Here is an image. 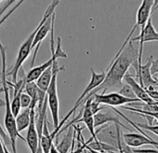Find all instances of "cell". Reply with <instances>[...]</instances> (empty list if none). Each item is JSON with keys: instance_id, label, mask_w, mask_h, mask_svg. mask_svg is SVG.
<instances>
[{"instance_id": "9", "label": "cell", "mask_w": 158, "mask_h": 153, "mask_svg": "<svg viewBox=\"0 0 158 153\" xmlns=\"http://www.w3.org/2000/svg\"><path fill=\"white\" fill-rule=\"evenodd\" d=\"M94 97V100L98 102L101 105H105V106H111L113 107H123L126 104H130V103H138L141 102L139 99H129L122 96L118 93H111V94H95L92 95Z\"/></svg>"}, {"instance_id": "26", "label": "cell", "mask_w": 158, "mask_h": 153, "mask_svg": "<svg viewBox=\"0 0 158 153\" xmlns=\"http://www.w3.org/2000/svg\"><path fill=\"white\" fill-rule=\"evenodd\" d=\"M14 2H16V1H13V0H10V1H7L6 3H5V5L3 6V8H1V9H0V19H1L5 14V11L14 3Z\"/></svg>"}, {"instance_id": "17", "label": "cell", "mask_w": 158, "mask_h": 153, "mask_svg": "<svg viewBox=\"0 0 158 153\" xmlns=\"http://www.w3.org/2000/svg\"><path fill=\"white\" fill-rule=\"evenodd\" d=\"M53 138L51 136V133L48 132V119L46 118L44 128H43V133L40 138V146L42 148L43 153H50V149L53 146Z\"/></svg>"}, {"instance_id": "24", "label": "cell", "mask_w": 158, "mask_h": 153, "mask_svg": "<svg viewBox=\"0 0 158 153\" xmlns=\"http://www.w3.org/2000/svg\"><path fill=\"white\" fill-rule=\"evenodd\" d=\"M1 93H3V88H2V87L0 88V94H1ZM0 137H1L2 141L4 142V144H5L7 146H8L9 145H10V146H11L10 139V137H9V135H8V133H7L6 130L1 126V124H0Z\"/></svg>"}, {"instance_id": "22", "label": "cell", "mask_w": 158, "mask_h": 153, "mask_svg": "<svg viewBox=\"0 0 158 153\" xmlns=\"http://www.w3.org/2000/svg\"><path fill=\"white\" fill-rule=\"evenodd\" d=\"M23 2H24V1H23V0H21V1H17V3L14 5V7H13L12 9H10V11H8V12H7V13H6V14H5L1 19H0V27H1V25H2V24H3L8 20V19H9V17H10V16H11V14H13V13L15 12V11H16V10H17V9L22 5Z\"/></svg>"}, {"instance_id": "19", "label": "cell", "mask_w": 158, "mask_h": 153, "mask_svg": "<svg viewBox=\"0 0 158 153\" xmlns=\"http://www.w3.org/2000/svg\"><path fill=\"white\" fill-rule=\"evenodd\" d=\"M52 75H53V70H52V66H51V67H49L48 69H47V70L41 75L40 78L37 80L36 85H37V87H38L41 91H43V92H45V93L48 92V87H49L50 82H51V80H52Z\"/></svg>"}, {"instance_id": "35", "label": "cell", "mask_w": 158, "mask_h": 153, "mask_svg": "<svg viewBox=\"0 0 158 153\" xmlns=\"http://www.w3.org/2000/svg\"><path fill=\"white\" fill-rule=\"evenodd\" d=\"M0 2H1V1H0Z\"/></svg>"}, {"instance_id": "27", "label": "cell", "mask_w": 158, "mask_h": 153, "mask_svg": "<svg viewBox=\"0 0 158 153\" xmlns=\"http://www.w3.org/2000/svg\"><path fill=\"white\" fill-rule=\"evenodd\" d=\"M151 73H152V75L158 74V59L152 61V67H151Z\"/></svg>"}, {"instance_id": "32", "label": "cell", "mask_w": 158, "mask_h": 153, "mask_svg": "<svg viewBox=\"0 0 158 153\" xmlns=\"http://www.w3.org/2000/svg\"><path fill=\"white\" fill-rule=\"evenodd\" d=\"M37 153H43V151H42V148H41V146H39V148H38V151H37Z\"/></svg>"}, {"instance_id": "34", "label": "cell", "mask_w": 158, "mask_h": 153, "mask_svg": "<svg viewBox=\"0 0 158 153\" xmlns=\"http://www.w3.org/2000/svg\"><path fill=\"white\" fill-rule=\"evenodd\" d=\"M119 152H120V153H124V151H123V150H120ZM112 153H113V152H112Z\"/></svg>"}, {"instance_id": "4", "label": "cell", "mask_w": 158, "mask_h": 153, "mask_svg": "<svg viewBox=\"0 0 158 153\" xmlns=\"http://www.w3.org/2000/svg\"><path fill=\"white\" fill-rule=\"evenodd\" d=\"M54 24L52 25V29L50 32V50H51V57L49 60L45 62L44 63L33 67L26 75V82H35L37 81V80L41 76V75L49 67H51L55 61H57L59 58H67V54L62 50L61 48V38L59 37L57 38V44L55 46L54 43Z\"/></svg>"}, {"instance_id": "6", "label": "cell", "mask_w": 158, "mask_h": 153, "mask_svg": "<svg viewBox=\"0 0 158 153\" xmlns=\"http://www.w3.org/2000/svg\"><path fill=\"white\" fill-rule=\"evenodd\" d=\"M90 71H91V79H90L89 83L88 84V86L86 87V89L84 90V92L82 93V94L78 97V99H77V101L75 102V104H74V106L73 107V108L68 112V114H67V115L62 119V120L60 122V126H61L62 128H63V124H64V123L67 121V120L73 115V113H74V111H75L79 107L82 106V105L84 104L85 99H86L92 92H94L97 88H99V87L102 84V82L104 81V80H105V78H106V71H104V70H102L101 73H96V72L94 71V69L91 68Z\"/></svg>"}, {"instance_id": "30", "label": "cell", "mask_w": 158, "mask_h": 153, "mask_svg": "<svg viewBox=\"0 0 158 153\" xmlns=\"http://www.w3.org/2000/svg\"><path fill=\"white\" fill-rule=\"evenodd\" d=\"M87 149L89 151V153H102L101 151H97V150H93V149H90L89 147H88V145H87Z\"/></svg>"}, {"instance_id": "15", "label": "cell", "mask_w": 158, "mask_h": 153, "mask_svg": "<svg viewBox=\"0 0 158 153\" xmlns=\"http://www.w3.org/2000/svg\"><path fill=\"white\" fill-rule=\"evenodd\" d=\"M107 122H114V124H118L121 127L127 129V127L123 124L122 122H120L119 119L114 115V113L111 110H106L104 109V111H101L97 114L94 115V125L95 128L97 127H101L103 124L107 123Z\"/></svg>"}, {"instance_id": "7", "label": "cell", "mask_w": 158, "mask_h": 153, "mask_svg": "<svg viewBox=\"0 0 158 153\" xmlns=\"http://www.w3.org/2000/svg\"><path fill=\"white\" fill-rule=\"evenodd\" d=\"M120 125L118 124H112L106 128L99 129L97 133V138L100 142L109 145L118 150H121L123 147V144L121 141V131Z\"/></svg>"}, {"instance_id": "14", "label": "cell", "mask_w": 158, "mask_h": 153, "mask_svg": "<svg viewBox=\"0 0 158 153\" xmlns=\"http://www.w3.org/2000/svg\"><path fill=\"white\" fill-rule=\"evenodd\" d=\"M124 81H126L127 84H128V85L132 88V90L134 91V93H135L137 98L139 99L141 102H143L144 104H147V105H152V104H155V103H156V101L152 100V99L149 96V94L146 93L145 89L142 88V87L140 86V84L138 83V82L135 81V79L133 78V76H132L129 73H127V74L125 76Z\"/></svg>"}, {"instance_id": "33", "label": "cell", "mask_w": 158, "mask_h": 153, "mask_svg": "<svg viewBox=\"0 0 158 153\" xmlns=\"http://www.w3.org/2000/svg\"><path fill=\"white\" fill-rule=\"evenodd\" d=\"M84 152H85V153H89V151L87 149V147H86V149H85V151H84Z\"/></svg>"}, {"instance_id": "10", "label": "cell", "mask_w": 158, "mask_h": 153, "mask_svg": "<svg viewBox=\"0 0 158 153\" xmlns=\"http://www.w3.org/2000/svg\"><path fill=\"white\" fill-rule=\"evenodd\" d=\"M25 142L31 151V153H37L40 146V138L38 135L36 122H35V109L31 108V121L27 128V133L25 137Z\"/></svg>"}, {"instance_id": "13", "label": "cell", "mask_w": 158, "mask_h": 153, "mask_svg": "<svg viewBox=\"0 0 158 153\" xmlns=\"http://www.w3.org/2000/svg\"><path fill=\"white\" fill-rule=\"evenodd\" d=\"M153 6L154 1H152V0H143L141 2L136 16V24L134 25L136 28L138 26L144 27L147 24L149 19L151 18Z\"/></svg>"}, {"instance_id": "11", "label": "cell", "mask_w": 158, "mask_h": 153, "mask_svg": "<svg viewBox=\"0 0 158 153\" xmlns=\"http://www.w3.org/2000/svg\"><path fill=\"white\" fill-rule=\"evenodd\" d=\"M152 55H151L146 63L142 64L141 67L139 69L138 73H137V76L139 81V84L142 88H144L145 90L151 86L153 87H157L158 88V81L153 78L152 73H151V67H152Z\"/></svg>"}, {"instance_id": "3", "label": "cell", "mask_w": 158, "mask_h": 153, "mask_svg": "<svg viewBox=\"0 0 158 153\" xmlns=\"http://www.w3.org/2000/svg\"><path fill=\"white\" fill-rule=\"evenodd\" d=\"M60 1H53L46 10L41 21L39 22V24H37V26L35 27V29L29 35V37L23 41V43L21 45L18 54H17V58L15 61V63L13 65V67L8 72V76H10L12 80V83L15 84L18 81V74L20 72V70L23 68V64L25 62V60L29 57V55L31 54V51L33 50V43L34 40L35 38V36L38 32V30L40 29V27L44 24V23L50 18L54 13H55V9L57 8V6L59 5Z\"/></svg>"}, {"instance_id": "2", "label": "cell", "mask_w": 158, "mask_h": 153, "mask_svg": "<svg viewBox=\"0 0 158 153\" xmlns=\"http://www.w3.org/2000/svg\"><path fill=\"white\" fill-rule=\"evenodd\" d=\"M0 55H1V83L3 88L4 94V102H5V118H4V125L5 130L10 139L11 143V149L12 153H17V139L20 138L23 141H25V138L18 132L16 126V119L12 113L11 109V102H10V88L9 82L7 81V47L3 45V43L0 41Z\"/></svg>"}, {"instance_id": "31", "label": "cell", "mask_w": 158, "mask_h": 153, "mask_svg": "<svg viewBox=\"0 0 158 153\" xmlns=\"http://www.w3.org/2000/svg\"><path fill=\"white\" fill-rule=\"evenodd\" d=\"M4 150H5V153H11L9 149H8V146L4 144Z\"/></svg>"}, {"instance_id": "29", "label": "cell", "mask_w": 158, "mask_h": 153, "mask_svg": "<svg viewBox=\"0 0 158 153\" xmlns=\"http://www.w3.org/2000/svg\"><path fill=\"white\" fill-rule=\"evenodd\" d=\"M50 153H60L59 151H58V149L56 148V146L53 144V146H52V147H51V149H50Z\"/></svg>"}, {"instance_id": "25", "label": "cell", "mask_w": 158, "mask_h": 153, "mask_svg": "<svg viewBox=\"0 0 158 153\" xmlns=\"http://www.w3.org/2000/svg\"><path fill=\"white\" fill-rule=\"evenodd\" d=\"M135 124L140 128V129H144L146 131H150L152 133H154L155 135H158V125H150V124H141V123H136Z\"/></svg>"}, {"instance_id": "21", "label": "cell", "mask_w": 158, "mask_h": 153, "mask_svg": "<svg viewBox=\"0 0 158 153\" xmlns=\"http://www.w3.org/2000/svg\"><path fill=\"white\" fill-rule=\"evenodd\" d=\"M119 94H121L122 96L126 97V98H129V99H137V96L134 93V91L132 90V88L128 85V84H123L121 89L119 90Z\"/></svg>"}, {"instance_id": "20", "label": "cell", "mask_w": 158, "mask_h": 153, "mask_svg": "<svg viewBox=\"0 0 158 153\" xmlns=\"http://www.w3.org/2000/svg\"><path fill=\"white\" fill-rule=\"evenodd\" d=\"M122 107L123 109H126V110H128V111H132V112H135L137 113L138 115H145V116H148V117H151L156 120H158V111L157 112H150V111H145L143 109H140V108H137V107Z\"/></svg>"}, {"instance_id": "16", "label": "cell", "mask_w": 158, "mask_h": 153, "mask_svg": "<svg viewBox=\"0 0 158 153\" xmlns=\"http://www.w3.org/2000/svg\"><path fill=\"white\" fill-rule=\"evenodd\" d=\"M73 129L74 128L73 125L68 127V130L66 131V133L62 137L61 141L55 145L56 148L58 149V151L60 153H68L69 151H71V148H72L73 143L75 142L76 133H75V130L73 131Z\"/></svg>"}, {"instance_id": "1", "label": "cell", "mask_w": 158, "mask_h": 153, "mask_svg": "<svg viewBox=\"0 0 158 153\" xmlns=\"http://www.w3.org/2000/svg\"><path fill=\"white\" fill-rule=\"evenodd\" d=\"M137 28L133 26L126 41L121 46L120 50L111 62L108 70L106 71V78L102 84L97 88L90 94L93 95L101 91H107L111 88L122 87V81L125 76L128 73V69L131 65H134L136 71L139 70V50H137L133 42L130 40L134 31Z\"/></svg>"}, {"instance_id": "18", "label": "cell", "mask_w": 158, "mask_h": 153, "mask_svg": "<svg viewBox=\"0 0 158 153\" xmlns=\"http://www.w3.org/2000/svg\"><path fill=\"white\" fill-rule=\"evenodd\" d=\"M31 121V108H25L20 112V114L16 117V126L18 132L24 131L29 127Z\"/></svg>"}, {"instance_id": "5", "label": "cell", "mask_w": 158, "mask_h": 153, "mask_svg": "<svg viewBox=\"0 0 158 153\" xmlns=\"http://www.w3.org/2000/svg\"><path fill=\"white\" fill-rule=\"evenodd\" d=\"M64 67H60L58 61H55L52 65L53 75L52 80L50 82V85L48 87V90L47 92V97H48V107L50 109L52 121L54 129H57L60 125V103H59V97H58V91H57V76L60 70H62Z\"/></svg>"}, {"instance_id": "8", "label": "cell", "mask_w": 158, "mask_h": 153, "mask_svg": "<svg viewBox=\"0 0 158 153\" xmlns=\"http://www.w3.org/2000/svg\"><path fill=\"white\" fill-rule=\"evenodd\" d=\"M132 42L134 41H139V69L141 67V58H142V51H143V45L146 42H152V41H158V32L155 30L152 18L149 19L147 24L144 27H140V34L138 37H131L130 39ZM139 71V70H138ZM138 73V72H137Z\"/></svg>"}, {"instance_id": "12", "label": "cell", "mask_w": 158, "mask_h": 153, "mask_svg": "<svg viewBox=\"0 0 158 153\" xmlns=\"http://www.w3.org/2000/svg\"><path fill=\"white\" fill-rule=\"evenodd\" d=\"M54 23H55V13L44 23V24L40 27V29L38 30V32H37V34L35 36V38L34 43H33V50H35V51H34V54H33V59H32V63H31L32 68L34 66V63H35L37 52L39 50L40 44L45 39V37L48 35V33L51 32L52 25H53Z\"/></svg>"}, {"instance_id": "28", "label": "cell", "mask_w": 158, "mask_h": 153, "mask_svg": "<svg viewBox=\"0 0 158 153\" xmlns=\"http://www.w3.org/2000/svg\"><path fill=\"white\" fill-rule=\"evenodd\" d=\"M0 153H5V150H4V142L2 141L1 137H0Z\"/></svg>"}, {"instance_id": "23", "label": "cell", "mask_w": 158, "mask_h": 153, "mask_svg": "<svg viewBox=\"0 0 158 153\" xmlns=\"http://www.w3.org/2000/svg\"><path fill=\"white\" fill-rule=\"evenodd\" d=\"M31 105H32V98L26 93L23 92V94L21 96V106H22V108H23V109L30 108Z\"/></svg>"}]
</instances>
